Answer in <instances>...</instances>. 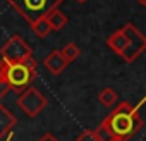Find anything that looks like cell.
Listing matches in <instances>:
<instances>
[{"label": "cell", "mask_w": 146, "mask_h": 141, "mask_svg": "<svg viewBox=\"0 0 146 141\" xmlns=\"http://www.w3.org/2000/svg\"><path fill=\"white\" fill-rule=\"evenodd\" d=\"M143 127L139 107H132L129 102H120L95 129L98 141H129Z\"/></svg>", "instance_id": "1"}, {"label": "cell", "mask_w": 146, "mask_h": 141, "mask_svg": "<svg viewBox=\"0 0 146 141\" xmlns=\"http://www.w3.org/2000/svg\"><path fill=\"white\" fill-rule=\"evenodd\" d=\"M36 67H38V64L33 59V55H29L23 60H17V62L2 60V64H0V78L9 84L11 91L21 93L36 78Z\"/></svg>", "instance_id": "2"}, {"label": "cell", "mask_w": 146, "mask_h": 141, "mask_svg": "<svg viewBox=\"0 0 146 141\" xmlns=\"http://www.w3.org/2000/svg\"><path fill=\"white\" fill-rule=\"evenodd\" d=\"M7 4L26 23H31L36 17L45 16L50 11L57 9L62 4V0H7Z\"/></svg>", "instance_id": "3"}, {"label": "cell", "mask_w": 146, "mask_h": 141, "mask_svg": "<svg viewBox=\"0 0 146 141\" xmlns=\"http://www.w3.org/2000/svg\"><path fill=\"white\" fill-rule=\"evenodd\" d=\"M48 105L46 96L36 90L35 86H28L26 90H23L17 96V107L28 115V117H36L43 112V108Z\"/></svg>", "instance_id": "4"}, {"label": "cell", "mask_w": 146, "mask_h": 141, "mask_svg": "<svg viewBox=\"0 0 146 141\" xmlns=\"http://www.w3.org/2000/svg\"><path fill=\"white\" fill-rule=\"evenodd\" d=\"M0 55H2V60H5V62H17V60H23V59L33 55V50L23 36L14 35L0 48Z\"/></svg>", "instance_id": "5"}, {"label": "cell", "mask_w": 146, "mask_h": 141, "mask_svg": "<svg viewBox=\"0 0 146 141\" xmlns=\"http://www.w3.org/2000/svg\"><path fill=\"white\" fill-rule=\"evenodd\" d=\"M146 50V38L144 35H137L134 38H129L127 40V45L124 47V50L120 52V57L127 62V64H132L143 52Z\"/></svg>", "instance_id": "6"}, {"label": "cell", "mask_w": 146, "mask_h": 141, "mask_svg": "<svg viewBox=\"0 0 146 141\" xmlns=\"http://www.w3.org/2000/svg\"><path fill=\"white\" fill-rule=\"evenodd\" d=\"M43 65L46 67V70H50L52 74L58 76V74H62L64 70L67 69L69 62H67V60L62 57L60 50H53V52H50V53L45 57V60H43Z\"/></svg>", "instance_id": "7"}, {"label": "cell", "mask_w": 146, "mask_h": 141, "mask_svg": "<svg viewBox=\"0 0 146 141\" xmlns=\"http://www.w3.org/2000/svg\"><path fill=\"white\" fill-rule=\"evenodd\" d=\"M17 124V119L16 115L4 105V103H0V139H4L11 131L12 127Z\"/></svg>", "instance_id": "8"}, {"label": "cell", "mask_w": 146, "mask_h": 141, "mask_svg": "<svg viewBox=\"0 0 146 141\" xmlns=\"http://www.w3.org/2000/svg\"><path fill=\"white\" fill-rule=\"evenodd\" d=\"M29 26H31V31L38 36V38H46L48 35H50V31H52V26H50V23H48V17H46V14L45 16H40V17H36L35 21H31L29 23Z\"/></svg>", "instance_id": "9"}, {"label": "cell", "mask_w": 146, "mask_h": 141, "mask_svg": "<svg viewBox=\"0 0 146 141\" xmlns=\"http://www.w3.org/2000/svg\"><path fill=\"white\" fill-rule=\"evenodd\" d=\"M125 45H127V36L124 35L122 29H117V31H115L112 36H108V40H107V47L112 48L117 55H120V52L124 50Z\"/></svg>", "instance_id": "10"}, {"label": "cell", "mask_w": 146, "mask_h": 141, "mask_svg": "<svg viewBox=\"0 0 146 141\" xmlns=\"http://www.w3.org/2000/svg\"><path fill=\"white\" fill-rule=\"evenodd\" d=\"M46 17H48V23H50V26H52V31L55 29V31H60L67 23H69V19H67V16L64 14V12H60L58 9H53V11H50L48 14H46Z\"/></svg>", "instance_id": "11"}, {"label": "cell", "mask_w": 146, "mask_h": 141, "mask_svg": "<svg viewBox=\"0 0 146 141\" xmlns=\"http://www.w3.org/2000/svg\"><path fill=\"white\" fill-rule=\"evenodd\" d=\"M98 102L103 105V107H113L115 102H117V93L112 90V88H103L100 93H98Z\"/></svg>", "instance_id": "12"}, {"label": "cell", "mask_w": 146, "mask_h": 141, "mask_svg": "<svg viewBox=\"0 0 146 141\" xmlns=\"http://www.w3.org/2000/svg\"><path fill=\"white\" fill-rule=\"evenodd\" d=\"M62 57L67 60V62H72V60H76L79 55H81V48L76 45V43H67L62 50H60Z\"/></svg>", "instance_id": "13"}, {"label": "cell", "mask_w": 146, "mask_h": 141, "mask_svg": "<svg viewBox=\"0 0 146 141\" xmlns=\"http://www.w3.org/2000/svg\"><path fill=\"white\" fill-rule=\"evenodd\" d=\"M76 141H98V138H96V134H95V131H91V129H86V131H83L78 138H76Z\"/></svg>", "instance_id": "14"}, {"label": "cell", "mask_w": 146, "mask_h": 141, "mask_svg": "<svg viewBox=\"0 0 146 141\" xmlns=\"http://www.w3.org/2000/svg\"><path fill=\"white\" fill-rule=\"evenodd\" d=\"M9 91H11L9 84H7V83H5V81L2 79V78H0V100H2V98H4V96H5V95L9 93Z\"/></svg>", "instance_id": "15"}, {"label": "cell", "mask_w": 146, "mask_h": 141, "mask_svg": "<svg viewBox=\"0 0 146 141\" xmlns=\"http://www.w3.org/2000/svg\"><path fill=\"white\" fill-rule=\"evenodd\" d=\"M38 141H58V139H57V138H55L52 132H45V134H43V136H41Z\"/></svg>", "instance_id": "16"}, {"label": "cell", "mask_w": 146, "mask_h": 141, "mask_svg": "<svg viewBox=\"0 0 146 141\" xmlns=\"http://www.w3.org/2000/svg\"><path fill=\"white\" fill-rule=\"evenodd\" d=\"M137 4L139 5H146V0H137Z\"/></svg>", "instance_id": "17"}, {"label": "cell", "mask_w": 146, "mask_h": 141, "mask_svg": "<svg viewBox=\"0 0 146 141\" xmlns=\"http://www.w3.org/2000/svg\"><path fill=\"white\" fill-rule=\"evenodd\" d=\"M78 4H84V2H88V0H76Z\"/></svg>", "instance_id": "18"}, {"label": "cell", "mask_w": 146, "mask_h": 141, "mask_svg": "<svg viewBox=\"0 0 146 141\" xmlns=\"http://www.w3.org/2000/svg\"><path fill=\"white\" fill-rule=\"evenodd\" d=\"M0 64H2V60H0Z\"/></svg>", "instance_id": "19"}]
</instances>
